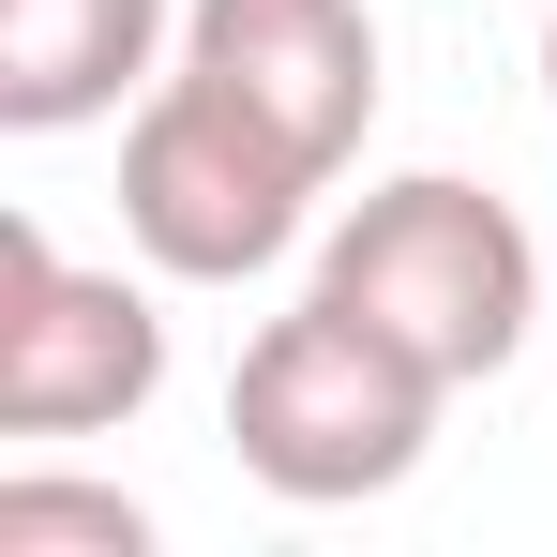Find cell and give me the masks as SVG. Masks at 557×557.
I'll return each instance as SVG.
<instances>
[{"label": "cell", "mask_w": 557, "mask_h": 557, "mask_svg": "<svg viewBox=\"0 0 557 557\" xmlns=\"http://www.w3.org/2000/svg\"><path fill=\"white\" fill-rule=\"evenodd\" d=\"M437 407H453V376L422 347H392L332 286H301L242 347V376H226V453L257 467L286 512H347V497H392L437 453Z\"/></svg>", "instance_id": "1"}, {"label": "cell", "mask_w": 557, "mask_h": 557, "mask_svg": "<svg viewBox=\"0 0 557 557\" xmlns=\"http://www.w3.org/2000/svg\"><path fill=\"white\" fill-rule=\"evenodd\" d=\"M317 286L347 317H376L392 347H422L453 392L467 376H512L528 332H543V242H528V211L453 182V166H407V182L347 196L332 242H317Z\"/></svg>", "instance_id": "2"}, {"label": "cell", "mask_w": 557, "mask_h": 557, "mask_svg": "<svg viewBox=\"0 0 557 557\" xmlns=\"http://www.w3.org/2000/svg\"><path fill=\"white\" fill-rule=\"evenodd\" d=\"M317 196L332 182L286 151L272 121H242V106L211 91V76H182V61L121 121V242L166 286H257L272 257H301Z\"/></svg>", "instance_id": "3"}, {"label": "cell", "mask_w": 557, "mask_h": 557, "mask_svg": "<svg viewBox=\"0 0 557 557\" xmlns=\"http://www.w3.org/2000/svg\"><path fill=\"white\" fill-rule=\"evenodd\" d=\"M166 392V317L136 272H76L30 211L0 226V437H121Z\"/></svg>", "instance_id": "4"}, {"label": "cell", "mask_w": 557, "mask_h": 557, "mask_svg": "<svg viewBox=\"0 0 557 557\" xmlns=\"http://www.w3.org/2000/svg\"><path fill=\"white\" fill-rule=\"evenodd\" d=\"M182 76L272 121L317 182H347L376 136V15L362 0H182Z\"/></svg>", "instance_id": "5"}, {"label": "cell", "mask_w": 557, "mask_h": 557, "mask_svg": "<svg viewBox=\"0 0 557 557\" xmlns=\"http://www.w3.org/2000/svg\"><path fill=\"white\" fill-rule=\"evenodd\" d=\"M182 61V0H0V136H76L151 106Z\"/></svg>", "instance_id": "6"}, {"label": "cell", "mask_w": 557, "mask_h": 557, "mask_svg": "<svg viewBox=\"0 0 557 557\" xmlns=\"http://www.w3.org/2000/svg\"><path fill=\"white\" fill-rule=\"evenodd\" d=\"M0 557H151V512L121 482H46L15 467L0 482Z\"/></svg>", "instance_id": "7"}, {"label": "cell", "mask_w": 557, "mask_h": 557, "mask_svg": "<svg viewBox=\"0 0 557 557\" xmlns=\"http://www.w3.org/2000/svg\"><path fill=\"white\" fill-rule=\"evenodd\" d=\"M543 106H557V15H543Z\"/></svg>", "instance_id": "8"}]
</instances>
